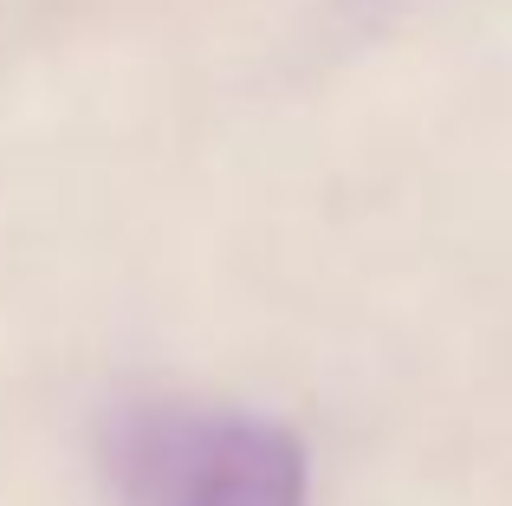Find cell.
I'll use <instances>...</instances> for the list:
<instances>
[{
	"instance_id": "obj_1",
	"label": "cell",
	"mask_w": 512,
	"mask_h": 506,
	"mask_svg": "<svg viewBox=\"0 0 512 506\" xmlns=\"http://www.w3.org/2000/svg\"><path fill=\"white\" fill-rule=\"evenodd\" d=\"M124 506H305V442L273 416L143 403L104 429Z\"/></svg>"
}]
</instances>
